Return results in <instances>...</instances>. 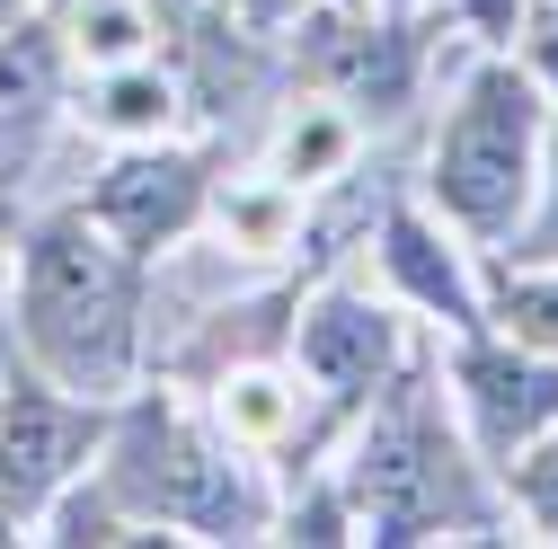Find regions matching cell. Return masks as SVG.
Returning <instances> with one entry per match:
<instances>
[{
  "mask_svg": "<svg viewBox=\"0 0 558 549\" xmlns=\"http://www.w3.org/2000/svg\"><path fill=\"white\" fill-rule=\"evenodd\" d=\"M27 346L72 381L116 390L133 364V257L89 231V213H62L27 248Z\"/></svg>",
  "mask_w": 558,
  "mask_h": 549,
  "instance_id": "6da1fadb",
  "label": "cell"
},
{
  "mask_svg": "<svg viewBox=\"0 0 558 549\" xmlns=\"http://www.w3.org/2000/svg\"><path fill=\"white\" fill-rule=\"evenodd\" d=\"M532 89L514 72H478L470 98L452 107L444 143H435V195L470 231H506L523 213V186H532Z\"/></svg>",
  "mask_w": 558,
  "mask_h": 549,
  "instance_id": "7a4b0ae2",
  "label": "cell"
},
{
  "mask_svg": "<svg viewBox=\"0 0 558 549\" xmlns=\"http://www.w3.org/2000/svg\"><path fill=\"white\" fill-rule=\"evenodd\" d=\"M116 488L143 505V514H160V523H195V532H248L257 523V505H248V488H240V469L214 452V443H195L178 417H143L124 435V461H116Z\"/></svg>",
  "mask_w": 558,
  "mask_h": 549,
  "instance_id": "3957f363",
  "label": "cell"
},
{
  "mask_svg": "<svg viewBox=\"0 0 558 549\" xmlns=\"http://www.w3.org/2000/svg\"><path fill=\"white\" fill-rule=\"evenodd\" d=\"M444 505H452V469H444L426 417H416V407L381 417L364 435V461H355V514L381 540H416L426 523H444Z\"/></svg>",
  "mask_w": 558,
  "mask_h": 549,
  "instance_id": "277c9868",
  "label": "cell"
},
{
  "mask_svg": "<svg viewBox=\"0 0 558 549\" xmlns=\"http://www.w3.org/2000/svg\"><path fill=\"white\" fill-rule=\"evenodd\" d=\"M195 195H204V169L178 160V151H133L98 178V222L133 248H160L169 231H186L195 213Z\"/></svg>",
  "mask_w": 558,
  "mask_h": 549,
  "instance_id": "5b68a950",
  "label": "cell"
},
{
  "mask_svg": "<svg viewBox=\"0 0 558 549\" xmlns=\"http://www.w3.org/2000/svg\"><path fill=\"white\" fill-rule=\"evenodd\" d=\"M81 417H72V407H53L45 390H19L10 407H0V514H27L45 488H53V478L62 469H72V452H81Z\"/></svg>",
  "mask_w": 558,
  "mask_h": 549,
  "instance_id": "8992f818",
  "label": "cell"
},
{
  "mask_svg": "<svg viewBox=\"0 0 558 549\" xmlns=\"http://www.w3.org/2000/svg\"><path fill=\"white\" fill-rule=\"evenodd\" d=\"M470 417L487 435V452H523L541 426H558V373L549 364H514V355H470Z\"/></svg>",
  "mask_w": 558,
  "mask_h": 549,
  "instance_id": "52a82bcc",
  "label": "cell"
},
{
  "mask_svg": "<svg viewBox=\"0 0 558 549\" xmlns=\"http://www.w3.org/2000/svg\"><path fill=\"white\" fill-rule=\"evenodd\" d=\"M381 355H390V319H381V310H364V302H319V310H311V328H302V364H311L337 399L373 390Z\"/></svg>",
  "mask_w": 558,
  "mask_h": 549,
  "instance_id": "ba28073f",
  "label": "cell"
},
{
  "mask_svg": "<svg viewBox=\"0 0 558 549\" xmlns=\"http://www.w3.org/2000/svg\"><path fill=\"white\" fill-rule=\"evenodd\" d=\"M45 98H53V36L45 27H10L0 36V133H19Z\"/></svg>",
  "mask_w": 558,
  "mask_h": 549,
  "instance_id": "9c48e42d",
  "label": "cell"
},
{
  "mask_svg": "<svg viewBox=\"0 0 558 549\" xmlns=\"http://www.w3.org/2000/svg\"><path fill=\"white\" fill-rule=\"evenodd\" d=\"M390 274L426 302V310H444V319H470V293H461V274H452V257L416 231V222H390Z\"/></svg>",
  "mask_w": 558,
  "mask_h": 549,
  "instance_id": "30bf717a",
  "label": "cell"
},
{
  "mask_svg": "<svg viewBox=\"0 0 558 549\" xmlns=\"http://www.w3.org/2000/svg\"><path fill=\"white\" fill-rule=\"evenodd\" d=\"M506 328L532 346H558V284H506Z\"/></svg>",
  "mask_w": 558,
  "mask_h": 549,
  "instance_id": "8fae6325",
  "label": "cell"
},
{
  "mask_svg": "<svg viewBox=\"0 0 558 549\" xmlns=\"http://www.w3.org/2000/svg\"><path fill=\"white\" fill-rule=\"evenodd\" d=\"M514 478H523V505H532V514H541V523L558 532V443H549V452H532V461H523Z\"/></svg>",
  "mask_w": 558,
  "mask_h": 549,
  "instance_id": "7c38bea8",
  "label": "cell"
},
{
  "mask_svg": "<svg viewBox=\"0 0 558 549\" xmlns=\"http://www.w3.org/2000/svg\"><path fill=\"white\" fill-rule=\"evenodd\" d=\"M160 107H169V89H151V81H124V89H116V107H107V115H116V124H151V115H160Z\"/></svg>",
  "mask_w": 558,
  "mask_h": 549,
  "instance_id": "4fadbf2b",
  "label": "cell"
},
{
  "mask_svg": "<svg viewBox=\"0 0 558 549\" xmlns=\"http://www.w3.org/2000/svg\"><path fill=\"white\" fill-rule=\"evenodd\" d=\"M478 19H487V27H506V0H478Z\"/></svg>",
  "mask_w": 558,
  "mask_h": 549,
  "instance_id": "5bb4252c",
  "label": "cell"
},
{
  "mask_svg": "<svg viewBox=\"0 0 558 549\" xmlns=\"http://www.w3.org/2000/svg\"><path fill=\"white\" fill-rule=\"evenodd\" d=\"M541 62H549V81H558V36H541Z\"/></svg>",
  "mask_w": 558,
  "mask_h": 549,
  "instance_id": "9a60e30c",
  "label": "cell"
},
{
  "mask_svg": "<svg viewBox=\"0 0 558 549\" xmlns=\"http://www.w3.org/2000/svg\"><path fill=\"white\" fill-rule=\"evenodd\" d=\"M541 240H549V248H558V204H549V231H541Z\"/></svg>",
  "mask_w": 558,
  "mask_h": 549,
  "instance_id": "2e32d148",
  "label": "cell"
}]
</instances>
